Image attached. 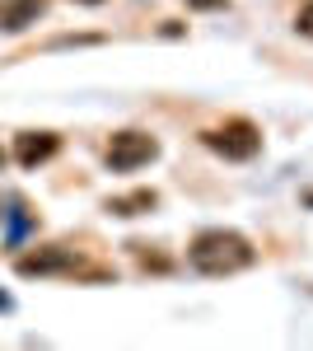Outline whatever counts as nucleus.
<instances>
[{
  "instance_id": "nucleus-10",
  "label": "nucleus",
  "mask_w": 313,
  "mask_h": 351,
  "mask_svg": "<svg viewBox=\"0 0 313 351\" xmlns=\"http://www.w3.org/2000/svg\"><path fill=\"white\" fill-rule=\"evenodd\" d=\"M79 5H103V0H79Z\"/></svg>"
},
{
  "instance_id": "nucleus-4",
  "label": "nucleus",
  "mask_w": 313,
  "mask_h": 351,
  "mask_svg": "<svg viewBox=\"0 0 313 351\" xmlns=\"http://www.w3.org/2000/svg\"><path fill=\"white\" fill-rule=\"evenodd\" d=\"M14 271L19 276H79L84 267V258H79L75 248H66V243H47V248H33L24 258H14ZM89 276H99V271H89Z\"/></svg>"
},
{
  "instance_id": "nucleus-2",
  "label": "nucleus",
  "mask_w": 313,
  "mask_h": 351,
  "mask_svg": "<svg viewBox=\"0 0 313 351\" xmlns=\"http://www.w3.org/2000/svg\"><path fill=\"white\" fill-rule=\"evenodd\" d=\"M201 145L215 150L220 160H234V164H248L262 155V127L248 122V117H225L220 127H206L201 132Z\"/></svg>"
},
{
  "instance_id": "nucleus-7",
  "label": "nucleus",
  "mask_w": 313,
  "mask_h": 351,
  "mask_svg": "<svg viewBox=\"0 0 313 351\" xmlns=\"http://www.w3.org/2000/svg\"><path fill=\"white\" fill-rule=\"evenodd\" d=\"M155 206H159V192L155 188H136V192H127V197H108V202H103L108 216H122V220L145 216V211H155Z\"/></svg>"
},
{
  "instance_id": "nucleus-12",
  "label": "nucleus",
  "mask_w": 313,
  "mask_h": 351,
  "mask_svg": "<svg viewBox=\"0 0 313 351\" xmlns=\"http://www.w3.org/2000/svg\"><path fill=\"white\" fill-rule=\"evenodd\" d=\"M0 169H5V150H0Z\"/></svg>"
},
{
  "instance_id": "nucleus-8",
  "label": "nucleus",
  "mask_w": 313,
  "mask_h": 351,
  "mask_svg": "<svg viewBox=\"0 0 313 351\" xmlns=\"http://www.w3.org/2000/svg\"><path fill=\"white\" fill-rule=\"evenodd\" d=\"M295 33H299V38H313V0H304V5L295 10Z\"/></svg>"
},
{
  "instance_id": "nucleus-9",
  "label": "nucleus",
  "mask_w": 313,
  "mask_h": 351,
  "mask_svg": "<svg viewBox=\"0 0 313 351\" xmlns=\"http://www.w3.org/2000/svg\"><path fill=\"white\" fill-rule=\"evenodd\" d=\"M187 10H229V0H183Z\"/></svg>"
},
{
  "instance_id": "nucleus-5",
  "label": "nucleus",
  "mask_w": 313,
  "mask_h": 351,
  "mask_svg": "<svg viewBox=\"0 0 313 351\" xmlns=\"http://www.w3.org/2000/svg\"><path fill=\"white\" fill-rule=\"evenodd\" d=\"M61 150V136L56 132H19L14 136V160L19 169H38V164H47Z\"/></svg>"
},
{
  "instance_id": "nucleus-1",
  "label": "nucleus",
  "mask_w": 313,
  "mask_h": 351,
  "mask_svg": "<svg viewBox=\"0 0 313 351\" xmlns=\"http://www.w3.org/2000/svg\"><path fill=\"white\" fill-rule=\"evenodd\" d=\"M253 263H258V248L238 230H201L187 243V267L201 271V276H234Z\"/></svg>"
},
{
  "instance_id": "nucleus-6",
  "label": "nucleus",
  "mask_w": 313,
  "mask_h": 351,
  "mask_svg": "<svg viewBox=\"0 0 313 351\" xmlns=\"http://www.w3.org/2000/svg\"><path fill=\"white\" fill-rule=\"evenodd\" d=\"M47 14V0H0V33H28Z\"/></svg>"
},
{
  "instance_id": "nucleus-11",
  "label": "nucleus",
  "mask_w": 313,
  "mask_h": 351,
  "mask_svg": "<svg viewBox=\"0 0 313 351\" xmlns=\"http://www.w3.org/2000/svg\"><path fill=\"white\" fill-rule=\"evenodd\" d=\"M304 206H313V192H309V197H304Z\"/></svg>"
},
{
  "instance_id": "nucleus-3",
  "label": "nucleus",
  "mask_w": 313,
  "mask_h": 351,
  "mask_svg": "<svg viewBox=\"0 0 313 351\" xmlns=\"http://www.w3.org/2000/svg\"><path fill=\"white\" fill-rule=\"evenodd\" d=\"M159 160V141L150 132H112V141H108L103 150V164L112 169V173H136V169H145V164Z\"/></svg>"
}]
</instances>
